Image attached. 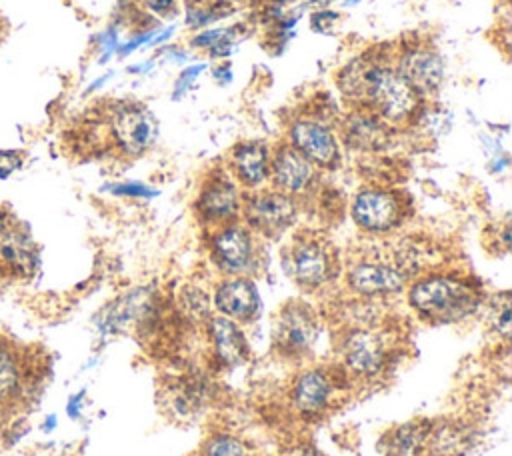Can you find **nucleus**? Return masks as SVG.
Listing matches in <instances>:
<instances>
[{"mask_svg":"<svg viewBox=\"0 0 512 456\" xmlns=\"http://www.w3.org/2000/svg\"><path fill=\"white\" fill-rule=\"evenodd\" d=\"M494 324L504 336H508V332H510V300L506 294L502 298V306L496 308V312H494Z\"/></svg>","mask_w":512,"mask_h":456,"instance_id":"cd10ccee","label":"nucleus"},{"mask_svg":"<svg viewBox=\"0 0 512 456\" xmlns=\"http://www.w3.org/2000/svg\"><path fill=\"white\" fill-rule=\"evenodd\" d=\"M410 304L422 316L450 322L472 314L478 306V292L462 280L448 276H430L410 288Z\"/></svg>","mask_w":512,"mask_h":456,"instance_id":"f03ea898","label":"nucleus"},{"mask_svg":"<svg viewBox=\"0 0 512 456\" xmlns=\"http://www.w3.org/2000/svg\"><path fill=\"white\" fill-rule=\"evenodd\" d=\"M4 34H6V20L0 16V40L4 38Z\"/></svg>","mask_w":512,"mask_h":456,"instance_id":"72a5a7b5","label":"nucleus"},{"mask_svg":"<svg viewBox=\"0 0 512 456\" xmlns=\"http://www.w3.org/2000/svg\"><path fill=\"white\" fill-rule=\"evenodd\" d=\"M114 144L128 156L144 154L154 142V120L146 108L136 104H118L106 114Z\"/></svg>","mask_w":512,"mask_h":456,"instance_id":"7ed1b4c3","label":"nucleus"},{"mask_svg":"<svg viewBox=\"0 0 512 456\" xmlns=\"http://www.w3.org/2000/svg\"><path fill=\"white\" fill-rule=\"evenodd\" d=\"M344 362L356 374H374L384 364V344L374 332L356 330L344 342Z\"/></svg>","mask_w":512,"mask_h":456,"instance_id":"f3484780","label":"nucleus"},{"mask_svg":"<svg viewBox=\"0 0 512 456\" xmlns=\"http://www.w3.org/2000/svg\"><path fill=\"white\" fill-rule=\"evenodd\" d=\"M204 70H206V64H194V66H188V68L180 74V78H178V82H176L174 98H178L184 90H188V88L192 86V82L198 78V74H200V72H204Z\"/></svg>","mask_w":512,"mask_h":456,"instance_id":"bb28decb","label":"nucleus"},{"mask_svg":"<svg viewBox=\"0 0 512 456\" xmlns=\"http://www.w3.org/2000/svg\"><path fill=\"white\" fill-rule=\"evenodd\" d=\"M196 208L200 216L208 222H224L236 216L240 210V198L236 186L226 176H210L204 184Z\"/></svg>","mask_w":512,"mask_h":456,"instance_id":"2eb2a0df","label":"nucleus"},{"mask_svg":"<svg viewBox=\"0 0 512 456\" xmlns=\"http://www.w3.org/2000/svg\"><path fill=\"white\" fill-rule=\"evenodd\" d=\"M290 272L302 286H318L328 280L332 260L318 240H298L290 250Z\"/></svg>","mask_w":512,"mask_h":456,"instance_id":"ddd939ff","label":"nucleus"},{"mask_svg":"<svg viewBox=\"0 0 512 456\" xmlns=\"http://www.w3.org/2000/svg\"><path fill=\"white\" fill-rule=\"evenodd\" d=\"M394 66L422 98L428 94H434L444 80L442 58L432 48H424V46L406 48L398 56Z\"/></svg>","mask_w":512,"mask_h":456,"instance_id":"6e6552de","label":"nucleus"},{"mask_svg":"<svg viewBox=\"0 0 512 456\" xmlns=\"http://www.w3.org/2000/svg\"><path fill=\"white\" fill-rule=\"evenodd\" d=\"M270 176L280 192L298 194L312 184L314 164L286 142L280 144L270 158Z\"/></svg>","mask_w":512,"mask_h":456,"instance_id":"f8f14e48","label":"nucleus"},{"mask_svg":"<svg viewBox=\"0 0 512 456\" xmlns=\"http://www.w3.org/2000/svg\"><path fill=\"white\" fill-rule=\"evenodd\" d=\"M246 220L262 234H280L296 218V204L290 194L280 190H266L252 194L244 204Z\"/></svg>","mask_w":512,"mask_h":456,"instance_id":"423d86ee","label":"nucleus"},{"mask_svg":"<svg viewBox=\"0 0 512 456\" xmlns=\"http://www.w3.org/2000/svg\"><path fill=\"white\" fill-rule=\"evenodd\" d=\"M206 456H244V446L232 436H216L206 444Z\"/></svg>","mask_w":512,"mask_h":456,"instance_id":"393cba45","label":"nucleus"},{"mask_svg":"<svg viewBox=\"0 0 512 456\" xmlns=\"http://www.w3.org/2000/svg\"><path fill=\"white\" fill-rule=\"evenodd\" d=\"M288 138V144H292L314 166L332 168L340 160V146L334 130L318 118H296L290 124Z\"/></svg>","mask_w":512,"mask_h":456,"instance_id":"20e7f679","label":"nucleus"},{"mask_svg":"<svg viewBox=\"0 0 512 456\" xmlns=\"http://www.w3.org/2000/svg\"><path fill=\"white\" fill-rule=\"evenodd\" d=\"M146 304H148V296H146V290H142V288L122 296L120 300H116L102 312V316L98 320L100 330L114 332V330L124 328L130 320H134L138 314H142Z\"/></svg>","mask_w":512,"mask_h":456,"instance_id":"5701e85b","label":"nucleus"},{"mask_svg":"<svg viewBox=\"0 0 512 456\" xmlns=\"http://www.w3.org/2000/svg\"><path fill=\"white\" fill-rule=\"evenodd\" d=\"M330 392V382L320 370L304 372L294 386L296 408L302 410L304 414L320 412L326 406Z\"/></svg>","mask_w":512,"mask_h":456,"instance_id":"4be33fe9","label":"nucleus"},{"mask_svg":"<svg viewBox=\"0 0 512 456\" xmlns=\"http://www.w3.org/2000/svg\"><path fill=\"white\" fill-rule=\"evenodd\" d=\"M214 302L222 316L230 320H250L258 310V292L250 280L234 278L218 286Z\"/></svg>","mask_w":512,"mask_h":456,"instance_id":"dca6fc26","label":"nucleus"},{"mask_svg":"<svg viewBox=\"0 0 512 456\" xmlns=\"http://www.w3.org/2000/svg\"><path fill=\"white\" fill-rule=\"evenodd\" d=\"M208 400V384L200 378H180L168 388V406L176 416H194Z\"/></svg>","mask_w":512,"mask_h":456,"instance_id":"412c9836","label":"nucleus"},{"mask_svg":"<svg viewBox=\"0 0 512 456\" xmlns=\"http://www.w3.org/2000/svg\"><path fill=\"white\" fill-rule=\"evenodd\" d=\"M22 166V154L16 150H0V178L10 176Z\"/></svg>","mask_w":512,"mask_h":456,"instance_id":"a878e982","label":"nucleus"},{"mask_svg":"<svg viewBox=\"0 0 512 456\" xmlns=\"http://www.w3.org/2000/svg\"><path fill=\"white\" fill-rule=\"evenodd\" d=\"M12 218H10V214L8 212H4V210H0V230L10 222Z\"/></svg>","mask_w":512,"mask_h":456,"instance_id":"473e14b6","label":"nucleus"},{"mask_svg":"<svg viewBox=\"0 0 512 456\" xmlns=\"http://www.w3.org/2000/svg\"><path fill=\"white\" fill-rule=\"evenodd\" d=\"M408 274L402 270L398 260L384 262V260H362L350 266L348 270V284L360 294L376 296V294H390L404 286Z\"/></svg>","mask_w":512,"mask_h":456,"instance_id":"1a4fd4ad","label":"nucleus"},{"mask_svg":"<svg viewBox=\"0 0 512 456\" xmlns=\"http://www.w3.org/2000/svg\"><path fill=\"white\" fill-rule=\"evenodd\" d=\"M210 332L214 338L218 358L224 364L234 366V364H240L246 360V356H248L246 340H244L242 332L238 330V326L230 318H226V316L212 318Z\"/></svg>","mask_w":512,"mask_h":456,"instance_id":"aec40b11","label":"nucleus"},{"mask_svg":"<svg viewBox=\"0 0 512 456\" xmlns=\"http://www.w3.org/2000/svg\"><path fill=\"white\" fill-rule=\"evenodd\" d=\"M230 166L246 186H258L270 176V152L262 142H240L232 148Z\"/></svg>","mask_w":512,"mask_h":456,"instance_id":"a211bd4d","label":"nucleus"},{"mask_svg":"<svg viewBox=\"0 0 512 456\" xmlns=\"http://www.w3.org/2000/svg\"><path fill=\"white\" fill-rule=\"evenodd\" d=\"M212 252L216 262L228 272H242L252 262V238L250 232L238 224L224 226L212 238Z\"/></svg>","mask_w":512,"mask_h":456,"instance_id":"4468645a","label":"nucleus"},{"mask_svg":"<svg viewBox=\"0 0 512 456\" xmlns=\"http://www.w3.org/2000/svg\"><path fill=\"white\" fill-rule=\"evenodd\" d=\"M334 20H338V14H336V12H316V14L312 16V28H316L318 32H320V30H328Z\"/></svg>","mask_w":512,"mask_h":456,"instance_id":"c756f323","label":"nucleus"},{"mask_svg":"<svg viewBox=\"0 0 512 456\" xmlns=\"http://www.w3.org/2000/svg\"><path fill=\"white\" fill-rule=\"evenodd\" d=\"M140 2L154 14H168L176 6V0H140Z\"/></svg>","mask_w":512,"mask_h":456,"instance_id":"7c9ffc66","label":"nucleus"},{"mask_svg":"<svg viewBox=\"0 0 512 456\" xmlns=\"http://www.w3.org/2000/svg\"><path fill=\"white\" fill-rule=\"evenodd\" d=\"M430 446H434L440 454H448V452H458L464 448L466 442V434L454 426H442L438 428L430 438Z\"/></svg>","mask_w":512,"mask_h":456,"instance_id":"b1692460","label":"nucleus"},{"mask_svg":"<svg viewBox=\"0 0 512 456\" xmlns=\"http://www.w3.org/2000/svg\"><path fill=\"white\" fill-rule=\"evenodd\" d=\"M342 140L356 150H384L392 140V126L368 110H352L340 124Z\"/></svg>","mask_w":512,"mask_h":456,"instance_id":"9b49d317","label":"nucleus"},{"mask_svg":"<svg viewBox=\"0 0 512 456\" xmlns=\"http://www.w3.org/2000/svg\"><path fill=\"white\" fill-rule=\"evenodd\" d=\"M316 338V322L312 312L302 304H288L276 322L274 344L284 354H302Z\"/></svg>","mask_w":512,"mask_h":456,"instance_id":"9d476101","label":"nucleus"},{"mask_svg":"<svg viewBox=\"0 0 512 456\" xmlns=\"http://www.w3.org/2000/svg\"><path fill=\"white\" fill-rule=\"evenodd\" d=\"M296 456H322V454L316 452L314 448H300V450L296 452Z\"/></svg>","mask_w":512,"mask_h":456,"instance_id":"2f4dec72","label":"nucleus"},{"mask_svg":"<svg viewBox=\"0 0 512 456\" xmlns=\"http://www.w3.org/2000/svg\"><path fill=\"white\" fill-rule=\"evenodd\" d=\"M402 206L388 190H362L352 202L354 222L368 232H386L400 222Z\"/></svg>","mask_w":512,"mask_h":456,"instance_id":"0eeeda50","label":"nucleus"},{"mask_svg":"<svg viewBox=\"0 0 512 456\" xmlns=\"http://www.w3.org/2000/svg\"><path fill=\"white\" fill-rule=\"evenodd\" d=\"M336 84L354 110H368L390 126L414 122L422 112L424 98L394 64L382 62L374 54L346 62L336 74Z\"/></svg>","mask_w":512,"mask_h":456,"instance_id":"f257e3e1","label":"nucleus"},{"mask_svg":"<svg viewBox=\"0 0 512 456\" xmlns=\"http://www.w3.org/2000/svg\"><path fill=\"white\" fill-rule=\"evenodd\" d=\"M26 368L22 350L0 336V404L16 402L26 390Z\"/></svg>","mask_w":512,"mask_h":456,"instance_id":"6ab92c4d","label":"nucleus"},{"mask_svg":"<svg viewBox=\"0 0 512 456\" xmlns=\"http://www.w3.org/2000/svg\"><path fill=\"white\" fill-rule=\"evenodd\" d=\"M112 192L124 194V196H154V194H156L154 190H150V188H146V186H142V184H134V182H130V184H118V186L112 188Z\"/></svg>","mask_w":512,"mask_h":456,"instance_id":"c85d7f7f","label":"nucleus"},{"mask_svg":"<svg viewBox=\"0 0 512 456\" xmlns=\"http://www.w3.org/2000/svg\"><path fill=\"white\" fill-rule=\"evenodd\" d=\"M38 268V250L28 230L10 220L0 230V280H24Z\"/></svg>","mask_w":512,"mask_h":456,"instance_id":"39448f33","label":"nucleus"}]
</instances>
